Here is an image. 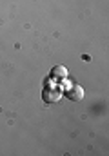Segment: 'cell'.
Masks as SVG:
<instances>
[{
    "instance_id": "cell-2",
    "label": "cell",
    "mask_w": 109,
    "mask_h": 156,
    "mask_svg": "<svg viewBox=\"0 0 109 156\" xmlns=\"http://www.w3.org/2000/svg\"><path fill=\"white\" fill-rule=\"evenodd\" d=\"M64 94H66V98H69L71 102H82V100H84V89H82L80 85H71V87H67V89L64 91Z\"/></svg>"
},
{
    "instance_id": "cell-1",
    "label": "cell",
    "mask_w": 109,
    "mask_h": 156,
    "mask_svg": "<svg viewBox=\"0 0 109 156\" xmlns=\"http://www.w3.org/2000/svg\"><path fill=\"white\" fill-rule=\"evenodd\" d=\"M62 98V89L58 85H45L42 91V100L45 104H56Z\"/></svg>"
},
{
    "instance_id": "cell-3",
    "label": "cell",
    "mask_w": 109,
    "mask_h": 156,
    "mask_svg": "<svg viewBox=\"0 0 109 156\" xmlns=\"http://www.w3.org/2000/svg\"><path fill=\"white\" fill-rule=\"evenodd\" d=\"M66 76H67V69H66L64 66H55V67L51 69V78H55V80H64Z\"/></svg>"
}]
</instances>
